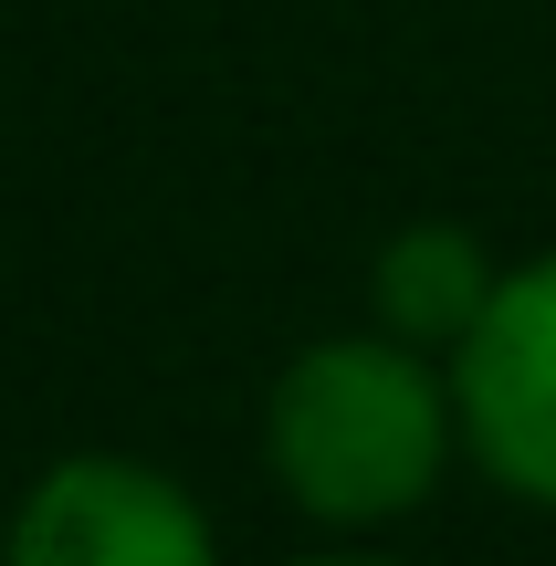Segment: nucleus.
Segmentation results:
<instances>
[{
  "label": "nucleus",
  "instance_id": "5",
  "mask_svg": "<svg viewBox=\"0 0 556 566\" xmlns=\"http://www.w3.org/2000/svg\"><path fill=\"white\" fill-rule=\"evenodd\" d=\"M294 566H399V556H378V546H357V535H347V546H315V556H294Z\"/></svg>",
  "mask_w": 556,
  "mask_h": 566
},
{
  "label": "nucleus",
  "instance_id": "1",
  "mask_svg": "<svg viewBox=\"0 0 556 566\" xmlns=\"http://www.w3.org/2000/svg\"><path fill=\"white\" fill-rule=\"evenodd\" d=\"M452 451H462L452 357L389 336V325L294 346L284 378L263 388V472L326 535H378L420 514Z\"/></svg>",
  "mask_w": 556,
  "mask_h": 566
},
{
  "label": "nucleus",
  "instance_id": "2",
  "mask_svg": "<svg viewBox=\"0 0 556 566\" xmlns=\"http://www.w3.org/2000/svg\"><path fill=\"white\" fill-rule=\"evenodd\" d=\"M452 399H462V451L515 504L556 514V252L504 263L483 325L452 346Z\"/></svg>",
  "mask_w": 556,
  "mask_h": 566
},
{
  "label": "nucleus",
  "instance_id": "4",
  "mask_svg": "<svg viewBox=\"0 0 556 566\" xmlns=\"http://www.w3.org/2000/svg\"><path fill=\"white\" fill-rule=\"evenodd\" d=\"M494 283H504V263L462 221H420V231H399V242L368 263V325H389V336L452 357V346L483 325Z\"/></svg>",
  "mask_w": 556,
  "mask_h": 566
},
{
  "label": "nucleus",
  "instance_id": "3",
  "mask_svg": "<svg viewBox=\"0 0 556 566\" xmlns=\"http://www.w3.org/2000/svg\"><path fill=\"white\" fill-rule=\"evenodd\" d=\"M0 566H221L200 493L126 451H74L11 504Z\"/></svg>",
  "mask_w": 556,
  "mask_h": 566
}]
</instances>
